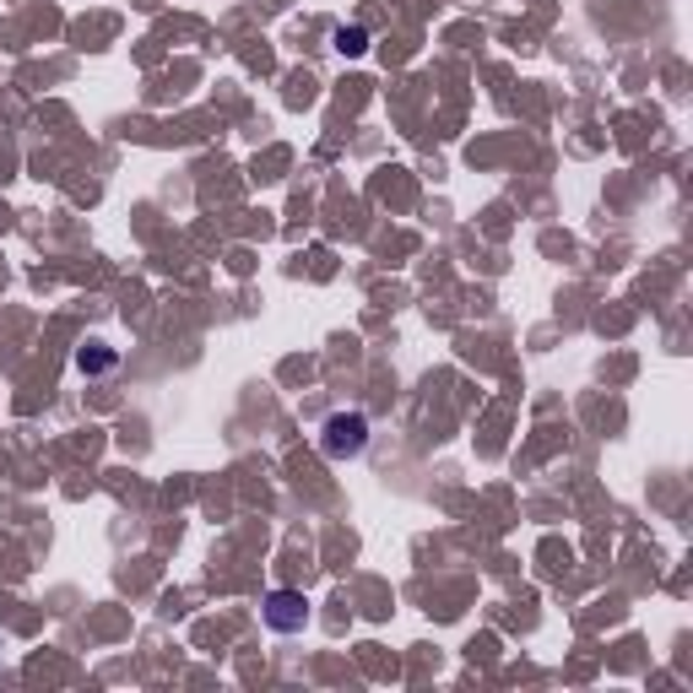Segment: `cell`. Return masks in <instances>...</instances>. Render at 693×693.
<instances>
[{
    "label": "cell",
    "mask_w": 693,
    "mask_h": 693,
    "mask_svg": "<svg viewBox=\"0 0 693 693\" xmlns=\"http://www.w3.org/2000/svg\"><path fill=\"white\" fill-rule=\"evenodd\" d=\"M369 445V418L363 412H331L325 428H320V450L331 461H358Z\"/></svg>",
    "instance_id": "cell-1"
},
{
    "label": "cell",
    "mask_w": 693,
    "mask_h": 693,
    "mask_svg": "<svg viewBox=\"0 0 693 693\" xmlns=\"http://www.w3.org/2000/svg\"><path fill=\"white\" fill-rule=\"evenodd\" d=\"M336 49H342L347 60H358V54H369V33H363V27H336Z\"/></svg>",
    "instance_id": "cell-3"
},
{
    "label": "cell",
    "mask_w": 693,
    "mask_h": 693,
    "mask_svg": "<svg viewBox=\"0 0 693 693\" xmlns=\"http://www.w3.org/2000/svg\"><path fill=\"white\" fill-rule=\"evenodd\" d=\"M260 618H266V629H277V634H298V629L309 624V602H304V591H271L266 607H260Z\"/></svg>",
    "instance_id": "cell-2"
},
{
    "label": "cell",
    "mask_w": 693,
    "mask_h": 693,
    "mask_svg": "<svg viewBox=\"0 0 693 693\" xmlns=\"http://www.w3.org/2000/svg\"><path fill=\"white\" fill-rule=\"evenodd\" d=\"M81 374H103V369H114V352L108 347H81Z\"/></svg>",
    "instance_id": "cell-4"
}]
</instances>
